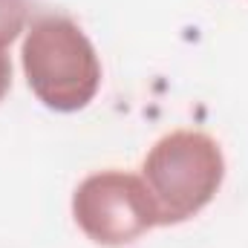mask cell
I'll return each instance as SVG.
<instances>
[{
    "instance_id": "obj_1",
    "label": "cell",
    "mask_w": 248,
    "mask_h": 248,
    "mask_svg": "<svg viewBox=\"0 0 248 248\" xmlns=\"http://www.w3.org/2000/svg\"><path fill=\"white\" fill-rule=\"evenodd\" d=\"M20 63L32 95L52 113H78L101 90L93 41L63 15H44L26 26Z\"/></svg>"
},
{
    "instance_id": "obj_2",
    "label": "cell",
    "mask_w": 248,
    "mask_h": 248,
    "mask_svg": "<svg viewBox=\"0 0 248 248\" xmlns=\"http://www.w3.org/2000/svg\"><path fill=\"white\" fill-rule=\"evenodd\" d=\"M141 179L153 196L159 225L187 222L205 211L222 187V147L202 130H173L147 150Z\"/></svg>"
},
{
    "instance_id": "obj_3",
    "label": "cell",
    "mask_w": 248,
    "mask_h": 248,
    "mask_svg": "<svg viewBox=\"0 0 248 248\" xmlns=\"http://www.w3.org/2000/svg\"><path fill=\"white\" fill-rule=\"evenodd\" d=\"M72 219L90 243L104 248H124L159 225L144 179L124 170L87 176L72 193Z\"/></svg>"
},
{
    "instance_id": "obj_4",
    "label": "cell",
    "mask_w": 248,
    "mask_h": 248,
    "mask_svg": "<svg viewBox=\"0 0 248 248\" xmlns=\"http://www.w3.org/2000/svg\"><path fill=\"white\" fill-rule=\"evenodd\" d=\"M29 26V0H0V52H6Z\"/></svg>"
},
{
    "instance_id": "obj_5",
    "label": "cell",
    "mask_w": 248,
    "mask_h": 248,
    "mask_svg": "<svg viewBox=\"0 0 248 248\" xmlns=\"http://www.w3.org/2000/svg\"><path fill=\"white\" fill-rule=\"evenodd\" d=\"M9 90H12V61L6 52H0V101L9 95Z\"/></svg>"
}]
</instances>
